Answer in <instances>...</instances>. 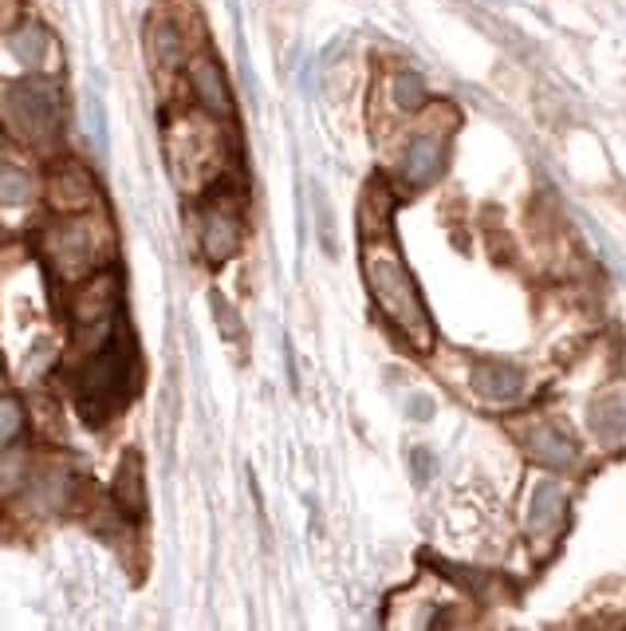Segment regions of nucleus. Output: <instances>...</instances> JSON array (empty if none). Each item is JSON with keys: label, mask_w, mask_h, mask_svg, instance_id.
<instances>
[{"label": "nucleus", "mask_w": 626, "mask_h": 631, "mask_svg": "<svg viewBox=\"0 0 626 631\" xmlns=\"http://www.w3.org/2000/svg\"><path fill=\"white\" fill-rule=\"evenodd\" d=\"M64 119V99L52 79H20L4 95V123L24 142H47L59 131Z\"/></svg>", "instance_id": "obj_3"}, {"label": "nucleus", "mask_w": 626, "mask_h": 631, "mask_svg": "<svg viewBox=\"0 0 626 631\" xmlns=\"http://www.w3.org/2000/svg\"><path fill=\"white\" fill-rule=\"evenodd\" d=\"M394 104L406 107V111H414V107L426 104V84H421V76H414V72L394 76Z\"/></svg>", "instance_id": "obj_19"}, {"label": "nucleus", "mask_w": 626, "mask_h": 631, "mask_svg": "<svg viewBox=\"0 0 626 631\" xmlns=\"http://www.w3.org/2000/svg\"><path fill=\"white\" fill-rule=\"evenodd\" d=\"M32 194H36V178H32L29 170L0 166V202L4 206H24Z\"/></svg>", "instance_id": "obj_17"}, {"label": "nucleus", "mask_w": 626, "mask_h": 631, "mask_svg": "<svg viewBox=\"0 0 626 631\" xmlns=\"http://www.w3.org/2000/svg\"><path fill=\"white\" fill-rule=\"evenodd\" d=\"M47 194H52V202H56L59 209H91L95 206V182L87 178L79 166H59L56 174H52V186H47Z\"/></svg>", "instance_id": "obj_11"}, {"label": "nucleus", "mask_w": 626, "mask_h": 631, "mask_svg": "<svg viewBox=\"0 0 626 631\" xmlns=\"http://www.w3.org/2000/svg\"><path fill=\"white\" fill-rule=\"evenodd\" d=\"M114 501L127 518L139 521L146 513V470H142V454L127 450L119 463V474H114Z\"/></svg>", "instance_id": "obj_9"}, {"label": "nucleus", "mask_w": 626, "mask_h": 631, "mask_svg": "<svg viewBox=\"0 0 626 631\" xmlns=\"http://www.w3.org/2000/svg\"><path fill=\"white\" fill-rule=\"evenodd\" d=\"M189 87H194V99L209 115H217V119L233 115V91H229V79H224L221 64L213 56L189 59Z\"/></svg>", "instance_id": "obj_6"}, {"label": "nucleus", "mask_w": 626, "mask_h": 631, "mask_svg": "<svg viewBox=\"0 0 626 631\" xmlns=\"http://www.w3.org/2000/svg\"><path fill=\"white\" fill-rule=\"evenodd\" d=\"M150 56L162 67L182 64V56H186V36L178 32V24H169V20H154V24H150Z\"/></svg>", "instance_id": "obj_15"}, {"label": "nucleus", "mask_w": 626, "mask_h": 631, "mask_svg": "<svg viewBox=\"0 0 626 631\" xmlns=\"http://www.w3.org/2000/svg\"><path fill=\"white\" fill-rule=\"evenodd\" d=\"M134 387H139V348L131 331L114 328L79 376V415L91 426H103L134 395Z\"/></svg>", "instance_id": "obj_2"}, {"label": "nucleus", "mask_w": 626, "mask_h": 631, "mask_svg": "<svg viewBox=\"0 0 626 631\" xmlns=\"http://www.w3.org/2000/svg\"><path fill=\"white\" fill-rule=\"evenodd\" d=\"M410 466H414V478H418V481H430V474H433V458H430V454H426V450H414Z\"/></svg>", "instance_id": "obj_21"}, {"label": "nucleus", "mask_w": 626, "mask_h": 631, "mask_svg": "<svg viewBox=\"0 0 626 631\" xmlns=\"http://www.w3.org/2000/svg\"><path fill=\"white\" fill-rule=\"evenodd\" d=\"M591 434L603 446H615L626 434V399L623 395H603L591 406Z\"/></svg>", "instance_id": "obj_13"}, {"label": "nucleus", "mask_w": 626, "mask_h": 631, "mask_svg": "<svg viewBox=\"0 0 626 631\" xmlns=\"http://www.w3.org/2000/svg\"><path fill=\"white\" fill-rule=\"evenodd\" d=\"M20 426H24V406H20V399H0V450L17 438Z\"/></svg>", "instance_id": "obj_20"}, {"label": "nucleus", "mask_w": 626, "mask_h": 631, "mask_svg": "<svg viewBox=\"0 0 626 631\" xmlns=\"http://www.w3.org/2000/svg\"><path fill=\"white\" fill-rule=\"evenodd\" d=\"M441 166H446V142H441L438 131H421L410 139V146H406L403 154V182L410 189H421L430 186L433 178L441 174Z\"/></svg>", "instance_id": "obj_7"}, {"label": "nucleus", "mask_w": 626, "mask_h": 631, "mask_svg": "<svg viewBox=\"0 0 626 631\" xmlns=\"http://www.w3.org/2000/svg\"><path fill=\"white\" fill-rule=\"evenodd\" d=\"M209 308H213L217 328H221V336H224V339H233V344H241V339H244V328H241V316H237L233 304L224 301L221 293H209Z\"/></svg>", "instance_id": "obj_18"}, {"label": "nucleus", "mask_w": 626, "mask_h": 631, "mask_svg": "<svg viewBox=\"0 0 626 631\" xmlns=\"http://www.w3.org/2000/svg\"><path fill=\"white\" fill-rule=\"evenodd\" d=\"M95 253H99V237L87 217H75V221H59L52 233H47V257L59 264L64 276H84L95 269Z\"/></svg>", "instance_id": "obj_4"}, {"label": "nucleus", "mask_w": 626, "mask_h": 631, "mask_svg": "<svg viewBox=\"0 0 626 631\" xmlns=\"http://www.w3.org/2000/svg\"><path fill=\"white\" fill-rule=\"evenodd\" d=\"M84 131H87V139H91V146L99 154L111 151V134H107V107L95 91L84 95Z\"/></svg>", "instance_id": "obj_16"}, {"label": "nucleus", "mask_w": 626, "mask_h": 631, "mask_svg": "<svg viewBox=\"0 0 626 631\" xmlns=\"http://www.w3.org/2000/svg\"><path fill=\"white\" fill-rule=\"evenodd\" d=\"M363 276H366V289H371L374 304H378V312H383L394 328L403 331L406 344L418 351H430L433 348L430 312L421 304L418 284H414V276L406 273L398 249H394L386 237H366Z\"/></svg>", "instance_id": "obj_1"}, {"label": "nucleus", "mask_w": 626, "mask_h": 631, "mask_svg": "<svg viewBox=\"0 0 626 631\" xmlns=\"http://www.w3.org/2000/svg\"><path fill=\"white\" fill-rule=\"evenodd\" d=\"M0 383H4V368H0Z\"/></svg>", "instance_id": "obj_23"}, {"label": "nucleus", "mask_w": 626, "mask_h": 631, "mask_svg": "<svg viewBox=\"0 0 626 631\" xmlns=\"http://www.w3.org/2000/svg\"><path fill=\"white\" fill-rule=\"evenodd\" d=\"M197 237H201V253L209 257L213 264L229 261V257H237V249H241V214L237 209H229V202H209L206 209H201V217H197Z\"/></svg>", "instance_id": "obj_5"}, {"label": "nucleus", "mask_w": 626, "mask_h": 631, "mask_svg": "<svg viewBox=\"0 0 626 631\" xmlns=\"http://www.w3.org/2000/svg\"><path fill=\"white\" fill-rule=\"evenodd\" d=\"M410 415L414 418H430L433 415V403H430V399H410Z\"/></svg>", "instance_id": "obj_22"}, {"label": "nucleus", "mask_w": 626, "mask_h": 631, "mask_svg": "<svg viewBox=\"0 0 626 631\" xmlns=\"http://www.w3.org/2000/svg\"><path fill=\"white\" fill-rule=\"evenodd\" d=\"M47 32L40 29V24H17V29L9 32V52L17 56V64L24 67H40L47 59Z\"/></svg>", "instance_id": "obj_14"}, {"label": "nucleus", "mask_w": 626, "mask_h": 631, "mask_svg": "<svg viewBox=\"0 0 626 631\" xmlns=\"http://www.w3.org/2000/svg\"><path fill=\"white\" fill-rule=\"evenodd\" d=\"M473 391L488 403H513L516 395L524 391V379L516 368L508 363H496V359H481L473 368Z\"/></svg>", "instance_id": "obj_10"}, {"label": "nucleus", "mask_w": 626, "mask_h": 631, "mask_svg": "<svg viewBox=\"0 0 626 631\" xmlns=\"http://www.w3.org/2000/svg\"><path fill=\"white\" fill-rule=\"evenodd\" d=\"M520 446L536 466H543V470H568V466L575 463V443H571L563 431H556L552 423L528 426V431L520 434Z\"/></svg>", "instance_id": "obj_8"}, {"label": "nucleus", "mask_w": 626, "mask_h": 631, "mask_svg": "<svg viewBox=\"0 0 626 631\" xmlns=\"http://www.w3.org/2000/svg\"><path fill=\"white\" fill-rule=\"evenodd\" d=\"M563 509H568V493H563L560 481H540L532 493V509H528V529L548 533V529L563 521Z\"/></svg>", "instance_id": "obj_12"}]
</instances>
